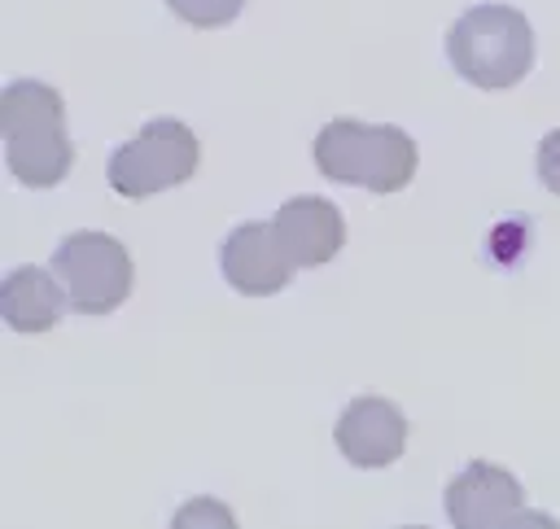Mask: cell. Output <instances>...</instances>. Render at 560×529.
Returning <instances> with one entry per match:
<instances>
[{"label":"cell","mask_w":560,"mask_h":529,"mask_svg":"<svg viewBox=\"0 0 560 529\" xmlns=\"http://www.w3.org/2000/svg\"><path fill=\"white\" fill-rule=\"evenodd\" d=\"M0 131L9 171L26 188H52L74 162V140L66 131V101L39 79H13L0 92Z\"/></svg>","instance_id":"obj_1"},{"label":"cell","mask_w":560,"mask_h":529,"mask_svg":"<svg viewBox=\"0 0 560 529\" xmlns=\"http://www.w3.org/2000/svg\"><path fill=\"white\" fill-rule=\"evenodd\" d=\"M311 153L324 179L359 184L368 192H398L416 175V144L402 127H389V122L332 118L315 136Z\"/></svg>","instance_id":"obj_2"},{"label":"cell","mask_w":560,"mask_h":529,"mask_svg":"<svg viewBox=\"0 0 560 529\" xmlns=\"http://www.w3.org/2000/svg\"><path fill=\"white\" fill-rule=\"evenodd\" d=\"M446 57L472 87H512L534 66V26L512 4H472L446 31Z\"/></svg>","instance_id":"obj_3"},{"label":"cell","mask_w":560,"mask_h":529,"mask_svg":"<svg viewBox=\"0 0 560 529\" xmlns=\"http://www.w3.org/2000/svg\"><path fill=\"white\" fill-rule=\"evenodd\" d=\"M197 136L179 118H153L144 122L127 144L114 149L109 157V188L118 197H153L162 188H175L192 179L197 171Z\"/></svg>","instance_id":"obj_4"},{"label":"cell","mask_w":560,"mask_h":529,"mask_svg":"<svg viewBox=\"0 0 560 529\" xmlns=\"http://www.w3.org/2000/svg\"><path fill=\"white\" fill-rule=\"evenodd\" d=\"M48 271L61 280V289L70 297V310H79V315H109L131 293V258L105 232L61 236V245L52 249Z\"/></svg>","instance_id":"obj_5"},{"label":"cell","mask_w":560,"mask_h":529,"mask_svg":"<svg viewBox=\"0 0 560 529\" xmlns=\"http://www.w3.org/2000/svg\"><path fill=\"white\" fill-rule=\"evenodd\" d=\"M219 267H223V280L236 293H245V297L280 293L293 280V271H298L293 258H289V249L280 245L271 219H254V223L232 227V236L223 240Z\"/></svg>","instance_id":"obj_6"},{"label":"cell","mask_w":560,"mask_h":529,"mask_svg":"<svg viewBox=\"0 0 560 529\" xmlns=\"http://www.w3.org/2000/svg\"><path fill=\"white\" fill-rule=\"evenodd\" d=\"M521 498L525 490L508 468L490 459H472L446 485V516L455 529H503L521 512Z\"/></svg>","instance_id":"obj_7"},{"label":"cell","mask_w":560,"mask_h":529,"mask_svg":"<svg viewBox=\"0 0 560 529\" xmlns=\"http://www.w3.org/2000/svg\"><path fill=\"white\" fill-rule=\"evenodd\" d=\"M332 437L354 468H389L407 446V420L389 398L363 393L337 415Z\"/></svg>","instance_id":"obj_8"},{"label":"cell","mask_w":560,"mask_h":529,"mask_svg":"<svg viewBox=\"0 0 560 529\" xmlns=\"http://www.w3.org/2000/svg\"><path fill=\"white\" fill-rule=\"evenodd\" d=\"M271 223H276V236L289 249L293 267H324L337 258V249L346 240V223H341L337 205L324 197H289Z\"/></svg>","instance_id":"obj_9"},{"label":"cell","mask_w":560,"mask_h":529,"mask_svg":"<svg viewBox=\"0 0 560 529\" xmlns=\"http://www.w3.org/2000/svg\"><path fill=\"white\" fill-rule=\"evenodd\" d=\"M70 297L61 280L44 267H18L0 284V315L13 332H48L66 315Z\"/></svg>","instance_id":"obj_10"},{"label":"cell","mask_w":560,"mask_h":529,"mask_svg":"<svg viewBox=\"0 0 560 529\" xmlns=\"http://www.w3.org/2000/svg\"><path fill=\"white\" fill-rule=\"evenodd\" d=\"M171 529H236V516H232L228 503H219L210 494H197L171 516Z\"/></svg>","instance_id":"obj_11"},{"label":"cell","mask_w":560,"mask_h":529,"mask_svg":"<svg viewBox=\"0 0 560 529\" xmlns=\"http://www.w3.org/2000/svg\"><path fill=\"white\" fill-rule=\"evenodd\" d=\"M166 9L188 26H228L245 9V0H166Z\"/></svg>","instance_id":"obj_12"},{"label":"cell","mask_w":560,"mask_h":529,"mask_svg":"<svg viewBox=\"0 0 560 529\" xmlns=\"http://www.w3.org/2000/svg\"><path fill=\"white\" fill-rule=\"evenodd\" d=\"M538 179H542L551 192H560V127L547 131L542 144H538Z\"/></svg>","instance_id":"obj_13"},{"label":"cell","mask_w":560,"mask_h":529,"mask_svg":"<svg viewBox=\"0 0 560 529\" xmlns=\"http://www.w3.org/2000/svg\"><path fill=\"white\" fill-rule=\"evenodd\" d=\"M503 529H560V520L547 516V512H529V507H521Z\"/></svg>","instance_id":"obj_14"}]
</instances>
